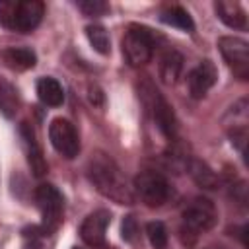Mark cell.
Instances as JSON below:
<instances>
[{
  "label": "cell",
  "mask_w": 249,
  "mask_h": 249,
  "mask_svg": "<svg viewBox=\"0 0 249 249\" xmlns=\"http://www.w3.org/2000/svg\"><path fill=\"white\" fill-rule=\"evenodd\" d=\"M89 183L107 198H111L117 204H132L134 193L128 185L126 177L123 175L121 167L115 163L113 158H109L103 152H95L86 167Z\"/></svg>",
  "instance_id": "1"
},
{
  "label": "cell",
  "mask_w": 249,
  "mask_h": 249,
  "mask_svg": "<svg viewBox=\"0 0 249 249\" xmlns=\"http://www.w3.org/2000/svg\"><path fill=\"white\" fill-rule=\"evenodd\" d=\"M218 222V210L206 196H195L181 214V239L185 245H195L200 233L212 230Z\"/></svg>",
  "instance_id": "2"
},
{
  "label": "cell",
  "mask_w": 249,
  "mask_h": 249,
  "mask_svg": "<svg viewBox=\"0 0 249 249\" xmlns=\"http://www.w3.org/2000/svg\"><path fill=\"white\" fill-rule=\"evenodd\" d=\"M43 14H45V6L39 0L4 4L0 8V23L8 29H14L19 33H29L41 23Z\"/></svg>",
  "instance_id": "3"
},
{
  "label": "cell",
  "mask_w": 249,
  "mask_h": 249,
  "mask_svg": "<svg viewBox=\"0 0 249 249\" xmlns=\"http://www.w3.org/2000/svg\"><path fill=\"white\" fill-rule=\"evenodd\" d=\"M156 33L144 25H128L124 37H123V54L126 62L134 68L144 66L150 62L154 49H156Z\"/></svg>",
  "instance_id": "4"
},
{
  "label": "cell",
  "mask_w": 249,
  "mask_h": 249,
  "mask_svg": "<svg viewBox=\"0 0 249 249\" xmlns=\"http://www.w3.org/2000/svg\"><path fill=\"white\" fill-rule=\"evenodd\" d=\"M140 97H142V103L144 107L150 111L156 126L160 128V132L165 136V138H175L177 134V121H175V113H173V107L167 103V99L154 88L152 82H144L140 86Z\"/></svg>",
  "instance_id": "5"
},
{
  "label": "cell",
  "mask_w": 249,
  "mask_h": 249,
  "mask_svg": "<svg viewBox=\"0 0 249 249\" xmlns=\"http://www.w3.org/2000/svg\"><path fill=\"white\" fill-rule=\"evenodd\" d=\"M132 193L150 208H158L161 204H165L171 196V185L169 181L154 169H146L140 171L134 177V185H132Z\"/></svg>",
  "instance_id": "6"
},
{
  "label": "cell",
  "mask_w": 249,
  "mask_h": 249,
  "mask_svg": "<svg viewBox=\"0 0 249 249\" xmlns=\"http://www.w3.org/2000/svg\"><path fill=\"white\" fill-rule=\"evenodd\" d=\"M35 202L41 212V226L45 233H53L62 222L64 200L56 187L43 183L35 189Z\"/></svg>",
  "instance_id": "7"
},
{
  "label": "cell",
  "mask_w": 249,
  "mask_h": 249,
  "mask_svg": "<svg viewBox=\"0 0 249 249\" xmlns=\"http://www.w3.org/2000/svg\"><path fill=\"white\" fill-rule=\"evenodd\" d=\"M218 49L224 56V60L228 62V66L233 70V74L239 80H247L249 76V45L247 41L233 37V35H226L218 39Z\"/></svg>",
  "instance_id": "8"
},
{
  "label": "cell",
  "mask_w": 249,
  "mask_h": 249,
  "mask_svg": "<svg viewBox=\"0 0 249 249\" xmlns=\"http://www.w3.org/2000/svg\"><path fill=\"white\" fill-rule=\"evenodd\" d=\"M49 138H51L53 148L60 156H64L68 160L78 156V152H80V138H78V132H76L74 124L68 119H62V117L53 119L51 126H49Z\"/></svg>",
  "instance_id": "9"
},
{
  "label": "cell",
  "mask_w": 249,
  "mask_h": 249,
  "mask_svg": "<svg viewBox=\"0 0 249 249\" xmlns=\"http://www.w3.org/2000/svg\"><path fill=\"white\" fill-rule=\"evenodd\" d=\"M247 99H239L237 103H233L226 117H224V124L228 130V136L231 140V144L239 150L241 156H245V144H247Z\"/></svg>",
  "instance_id": "10"
},
{
  "label": "cell",
  "mask_w": 249,
  "mask_h": 249,
  "mask_svg": "<svg viewBox=\"0 0 249 249\" xmlns=\"http://www.w3.org/2000/svg\"><path fill=\"white\" fill-rule=\"evenodd\" d=\"M218 80V70L214 66L212 60H202L198 62L187 76V86H189V93L195 99H200L208 93V89L216 84Z\"/></svg>",
  "instance_id": "11"
},
{
  "label": "cell",
  "mask_w": 249,
  "mask_h": 249,
  "mask_svg": "<svg viewBox=\"0 0 249 249\" xmlns=\"http://www.w3.org/2000/svg\"><path fill=\"white\" fill-rule=\"evenodd\" d=\"M111 222V214L109 210H95L91 212L80 226V235L82 239L91 245V247H101L105 243V231H107V226Z\"/></svg>",
  "instance_id": "12"
},
{
  "label": "cell",
  "mask_w": 249,
  "mask_h": 249,
  "mask_svg": "<svg viewBox=\"0 0 249 249\" xmlns=\"http://www.w3.org/2000/svg\"><path fill=\"white\" fill-rule=\"evenodd\" d=\"M19 134H21L23 150H25L27 163H29L33 175H35V177H43V175L47 173V161H45V158H43V152H41V146H39V142H37L35 130L31 128L29 123H21Z\"/></svg>",
  "instance_id": "13"
},
{
  "label": "cell",
  "mask_w": 249,
  "mask_h": 249,
  "mask_svg": "<svg viewBox=\"0 0 249 249\" xmlns=\"http://www.w3.org/2000/svg\"><path fill=\"white\" fill-rule=\"evenodd\" d=\"M216 16L220 21H224L231 29H245L247 27V16L245 10L241 8L239 2H230V0H220L214 4Z\"/></svg>",
  "instance_id": "14"
},
{
  "label": "cell",
  "mask_w": 249,
  "mask_h": 249,
  "mask_svg": "<svg viewBox=\"0 0 249 249\" xmlns=\"http://www.w3.org/2000/svg\"><path fill=\"white\" fill-rule=\"evenodd\" d=\"M2 62L12 70H29L37 62V54L25 47H10L2 51Z\"/></svg>",
  "instance_id": "15"
},
{
  "label": "cell",
  "mask_w": 249,
  "mask_h": 249,
  "mask_svg": "<svg viewBox=\"0 0 249 249\" xmlns=\"http://www.w3.org/2000/svg\"><path fill=\"white\" fill-rule=\"evenodd\" d=\"M181 68H183V56L175 51V49H169L161 54V60H160V78L163 84H175L179 74H181Z\"/></svg>",
  "instance_id": "16"
},
{
  "label": "cell",
  "mask_w": 249,
  "mask_h": 249,
  "mask_svg": "<svg viewBox=\"0 0 249 249\" xmlns=\"http://www.w3.org/2000/svg\"><path fill=\"white\" fill-rule=\"evenodd\" d=\"M37 95L49 107H58L64 101V89L54 78H41L37 82Z\"/></svg>",
  "instance_id": "17"
},
{
  "label": "cell",
  "mask_w": 249,
  "mask_h": 249,
  "mask_svg": "<svg viewBox=\"0 0 249 249\" xmlns=\"http://www.w3.org/2000/svg\"><path fill=\"white\" fill-rule=\"evenodd\" d=\"M19 109V93L16 89L14 84H10L8 80L0 78V113L6 119L16 117Z\"/></svg>",
  "instance_id": "18"
},
{
  "label": "cell",
  "mask_w": 249,
  "mask_h": 249,
  "mask_svg": "<svg viewBox=\"0 0 249 249\" xmlns=\"http://www.w3.org/2000/svg\"><path fill=\"white\" fill-rule=\"evenodd\" d=\"M187 167H189V173H191L193 181H195L198 187H202V189H216V187H218V177H216V173H214L204 161L193 158V160L187 163Z\"/></svg>",
  "instance_id": "19"
},
{
  "label": "cell",
  "mask_w": 249,
  "mask_h": 249,
  "mask_svg": "<svg viewBox=\"0 0 249 249\" xmlns=\"http://www.w3.org/2000/svg\"><path fill=\"white\" fill-rule=\"evenodd\" d=\"M161 21L171 25V27H177L181 31H187L191 33L195 29V23H193V18L189 16V12L181 6H167L163 8L161 12Z\"/></svg>",
  "instance_id": "20"
},
{
  "label": "cell",
  "mask_w": 249,
  "mask_h": 249,
  "mask_svg": "<svg viewBox=\"0 0 249 249\" xmlns=\"http://www.w3.org/2000/svg\"><path fill=\"white\" fill-rule=\"evenodd\" d=\"M86 35H88V41L93 47V51H97L99 54H109L111 41H109V33L105 31L103 25H99V23L88 25L86 27Z\"/></svg>",
  "instance_id": "21"
},
{
  "label": "cell",
  "mask_w": 249,
  "mask_h": 249,
  "mask_svg": "<svg viewBox=\"0 0 249 249\" xmlns=\"http://www.w3.org/2000/svg\"><path fill=\"white\" fill-rule=\"evenodd\" d=\"M146 235L150 239V245L154 249H165L167 245V230L161 222H148L146 224Z\"/></svg>",
  "instance_id": "22"
},
{
  "label": "cell",
  "mask_w": 249,
  "mask_h": 249,
  "mask_svg": "<svg viewBox=\"0 0 249 249\" xmlns=\"http://www.w3.org/2000/svg\"><path fill=\"white\" fill-rule=\"evenodd\" d=\"M78 8L86 14V16H101L107 12V4L99 2V0H88V2H80Z\"/></svg>",
  "instance_id": "23"
},
{
  "label": "cell",
  "mask_w": 249,
  "mask_h": 249,
  "mask_svg": "<svg viewBox=\"0 0 249 249\" xmlns=\"http://www.w3.org/2000/svg\"><path fill=\"white\" fill-rule=\"evenodd\" d=\"M136 233H138V226H136V220H134L132 216H126V218L123 220V239H126V241H132V239L136 237Z\"/></svg>",
  "instance_id": "24"
},
{
  "label": "cell",
  "mask_w": 249,
  "mask_h": 249,
  "mask_svg": "<svg viewBox=\"0 0 249 249\" xmlns=\"http://www.w3.org/2000/svg\"><path fill=\"white\" fill-rule=\"evenodd\" d=\"M74 249H78V247H74Z\"/></svg>",
  "instance_id": "25"
}]
</instances>
